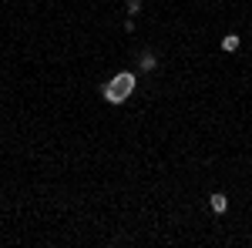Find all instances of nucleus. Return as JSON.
<instances>
[{
    "mask_svg": "<svg viewBox=\"0 0 252 248\" xmlns=\"http://www.w3.org/2000/svg\"><path fill=\"white\" fill-rule=\"evenodd\" d=\"M101 91H104V97H108L111 104H121V101H128V94L135 91V74L121 71V74L111 77V81H108V84H104Z\"/></svg>",
    "mask_w": 252,
    "mask_h": 248,
    "instance_id": "obj_1",
    "label": "nucleus"
},
{
    "mask_svg": "<svg viewBox=\"0 0 252 248\" xmlns=\"http://www.w3.org/2000/svg\"><path fill=\"white\" fill-rule=\"evenodd\" d=\"M209 205H212V211H215V215H222V211L229 208V198H225L222 191H215L212 198H209Z\"/></svg>",
    "mask_w": 252,
    "mask_h": 248,
    "instance_id": "obj_2",
    "label": "nucleus"
},
{
    "mask_svg": "<svg viewBox=\"0 0 252 248\" xmlns=\"http://www.w3.org/2000/svg\"><path fill=\"white\" fill-rule=\"evenodd\" d=\"M222 51H225V54L239 51V37H235V34H225V37H222Z\"/></svg>",
    "mask_w": 252,
    "mask_h": 248,
    "instance_id": "obj_3",
    "label": "nucleus"
},
{
    "mask_svg": "<svg viewBox=\"0 0 252 248\" xmlns=\"http://www.w3.org/2000/svg\"><path fill=\"white\" fill-rule=\"evenodd\" d=\"M141 67H145V71H155V67H158L155 54H141Z\"/></svg>",
    "mask_w": 252,
    "mask_h": 248,
    "instance_id": "obj_4",
    "label": "nucleus"
},
{
    "mask_svg": "<svg viewBox=\"0 0 252 248\" xmlns=\"http://www.w3.org/2000/svg\"><path fill=\"white\" fill-rule=\"evenodd\" d=\"M141 10V0H128V14H138Z\"/></svg>",
    "mask_w": 252,
    "mask_h": 248,
    "instance_id": "obj_5",
    "label": "nucleus"
}]
</instances>
